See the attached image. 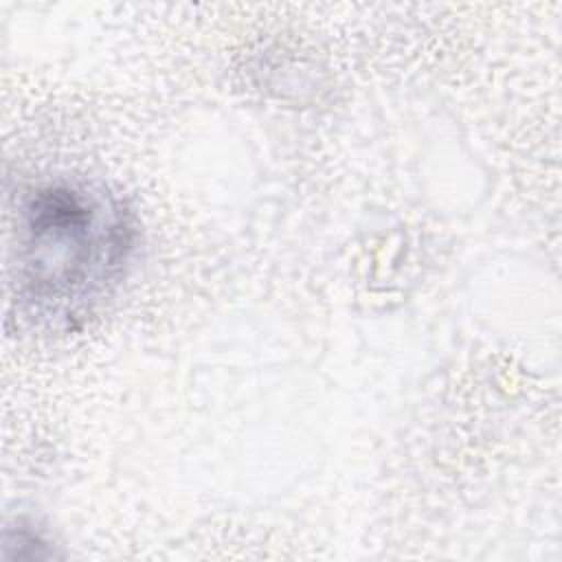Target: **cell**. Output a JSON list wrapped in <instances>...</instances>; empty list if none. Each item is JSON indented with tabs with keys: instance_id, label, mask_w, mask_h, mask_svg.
<instances>
[{
	"instance_id": "cell-1",
	"label": "cell",
	"mask_w": 562,
	"mask_h": 562,
	"mask_svg": "<svg viewBox=\"0 0 562 562\" xmlns=\"http://www.w3.org/2000/svg\"><path fill=\"white\" fill-rule=\"evenodd\" d=\"M15 301L26 316L70 325L123 277L136 231L123 204L88 182L26 191L15 228Z\"/></svg>"
}]
</instances>
